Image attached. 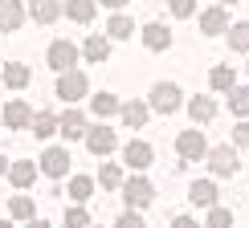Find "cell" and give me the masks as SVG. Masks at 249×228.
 <instances>
[{"instance_id": "cell-31", "label": "cell", "mask_w": 249, "mask_h": 228, "mask_svg": "<svg viewBox=\"0 0 249 228\" xmlns=\"http://www.w3.org/2000/svg\"><path fill=\"white\" fill-rule=\"evenodd\" d=\"M209 81H213V90H233V81H237V78H233V69H229V65H216Z\"/></svg>"}, {"instance_id": "cell-34", "label": "cell", "mask_w": 249, "mask_h": 228, "mask_svg": "<svg viewBox=\"0 0 249 228\" xmlns=\"http://www.w3.org/2000/svg\"><path fill=\"white\" fill-rule=\"evenodd\" d=\"M168 8H172V16H192L196 0H168Z\"/></svg>"}, {"instance_id": "cell-21", "label": "cell", "mask_w": 249, "mask_h": 228, "mask_svg": "<svg viewBox=\"0 0 249 228\" xmlns=\"http://www.w3.org/2000/svg\"><path fill=\"white\" fill-rule=\"evenodd\" d=\"M8 216H13V220H37V204L29 200V195H13V200H8Z\"/></svg>"}, {"instance_id": "cell-36", "label": "cell", "mask_w": 249, "mask_h": 228, "mask_svg": "<svg viewBox=\"0 0 249 228\" xmlns=\"http://www.w3.org/2000/svg\"><path fill=\"white\" fill-rule=\"evenodd\" d=\"M233 143L237 147H249V122H237L233 127Z\"/></svg>"}, {"instance_id": "cell-29", "label": "cell", "mask_w": 249, "mask_h": 228, "mask_svg": "<svg viewBox=\"0 0 249 228\" xmlns=\"http://www.w3.org/2000/svg\"><path fill=\"white\" fill-rule=\"evenodd\" d=\"M98 183L102 188H123V167L119 163H102L98 167Z\"/></svg>"}, {"instance_id": "cell-41", "label": "cell", "mask_w": 249, "mask_h": 228, "mask_svg": "<svg viewBox=\"0 0 249 228\" xmlns=\"http://www.w3.org/2000/svg\"><path fill=\"white\" fill-rule=\"evenodd\" d=\"M0 228H13V220H0Z\"/></svg>"}, {"instance_id": "cell-7", "label": "cell", "mask_w": 249, "mask_h": 228, "mask_svg": "<svg viewBox=\"0 0 249 228\" xmlns=\"http://www.w3.org/2000/svg\"><path fill=\"white\" fill-rule=\"evenodd\" d=\"M57 130L66 134V139H82V134L90 130V127H86V114H82V110H74V106H70V110H61V114H57Z\"/></svg>"}, {"instance_id": "cell-22", "label": "cell", "mask_w": 249, "mask_h": 228, "mask_svg": "<svg viewBox=\"0 0 249 228\" xmlns=\"http://www.w3.org/2000/svg\"><path fill=\"white\" fill-rule=\"evenodd\" d=\"M29 127H33V134L41 143L49 139V134H57V114H49V110H41V114H33V122H29Z\"/></svg>"}, {"instance_id": "cell-25", "label": "cell", "mask_w": 249, "mask_h": 228, "mask_svg": "<svg viewBox=\"0 0 249 228\" xmlns=\"http://www.w3.org/2000/svg\"><path fill=\"white\" fill-rule=\"evenodd\" d=\"M4 86L8 90H25L29 86V65H17V61H13V65H4Z\"/></svg>"}, {"instance_id": "cell-33", "label": "cell", "mask_w": 249, "mask_h": 228, "mask_svg": "<svg viewBox=\"0 0 249 228\" xmlns=\"http://www.w3.org/2000/svg\"><path fill=\"white\" fill-rule=\"evenodd\" d=\"M209 228H233V212L229 208H209Z\"/></svg>"}, {"instance_id": "cell-27", "label": "cell", "mask_w": 249, "mask_h": 228, "mask_svg": "<svg viewBox=\"0 0 249 228\" xmlns=\"http://www.w3.org/2000/svg\"><path fill=\"white\" fill-rule=\"evenodd\" d=\"M82 53H86V61H107V53H110V41H107V37H90L86 45H82Z\"/></svg>"}, {"instance_id": "cell-18", "label": "cell", "mask_w": 249, "mask_h": 228, "mask_svg": "<svg viewBox=\"0 0 249 228\" xmlns=\"http://www.w3.org/2000/svg\"><path fill=\"white\" fill-rule=\"evenodd\" d=\"M37 171H41V167H37L33 159H20V163H13V167H8V179H13L17 188H29V183L37 179Z\"/></svg>"}, {"instance_id": "cell-14", "label": "cell", "mask_w": 249, "mask_h": 228, "mask_svg": "<svg viewBox=\"0 0 249 228\" xmlns=\"http://www.w3.org/2000/svg\"><path fill=\"white\" fill-rule=\"evenodd\" d=\"M4 122H8L13 130H20V127H29V122H33V110H29L20 98H13V102L4 106Z\"/></svg>"}, {"instance_id": "cell-2", "label": "cell", "mask_w": 249, "mask_h": 228, "mask_svg": "<svg viewBox=\"0 0 249 228\" xmlns=\"http://www.w3.org/2000/svg\"><path fill=\"white\" fill-rule=\"evenodd\" d=\"M151 195H155V188H151L147 179H143V175H135V179H123V200H127V208H131V212L147 208Z\"/></svg>"}, {"instance_id": "cell-10", "label": "cell", "mask_w": 249, "mask_h": 228, "mask_svg": "<svg viewBox=\"0 0 249 228\" xmlns=\"http://www.w3.org/2000/svg\"><path fill=\"white\" fill-rule=\"evenodd\" d=\"M20 20H25V8H20V0H0V33H17Z\"/></svg>"}, {"instance_id": "cell-32", "label": "cell", "mask_w": 249, "mask_h": 228, "mask_svg": "<svg viewBox=\"0 0 249 228\" xmlns=\"http://www.w3.org/2000/svg\"><path fill=\"white\" fill-rule=\"evenodd\" d=\"M66 228H90V216H86L82 204H74V208L66 212Z\"/></svg>"}, {"instance_id": "cell-5", "label": "cell", "mask_w": 249, "mask_h": 228, "mask_svg": "<svg viewBox=\"0 0 249 228\" xmlns=\"http://www.w3.org/2000/svg\"><path fill=\"white\" fill-rule=\"evenodd\" d=\"M180 98H184V90L176 86V81H160V86L151 90V110H160V114H172L176 106H180Z\"/></svg>"}, {"instance_id": "cell-23", "label": "cell", "mask_w": 249, "mask_h": 228, "mask_svg": "<svg viewBox=\"0 0 249 228\" xmlns=\"http://www.w3.org/2000/svg\"><path fill=\"white\" fill-rule=\"evenodd\" d=\"M90 192H94V179H90V175H74V179H70V188H66V195H70L74 204H86Z\"/></svg>"}, {"instance_id": "cell-1", "label": "cell", "mask_w": 249, "mask_h": 228, "mask_svg": "<svg viewBox=\"0 0 249 228\" xmlns=\"http://www.w3.org/2000/svg\"><path fill=\"white\" fill-rule=\"evenodd\" d=\"M45 65L57 69V74H70V69L78 65V45H74V41H53L49 53H45Z\"/></svg>"}, {"instance_id": "cell-39", "label": "cell", "mask_w": 249, "mask_h": 228, "mask_svg": "<svg viewBox=\"0 0 249 228\" xmlns=\"http://www.w3.org/2000/svg\"><path fill=\"white\" fill-rule=\"evenodd\" d=\"M25 228H49V224H45V220H29Z\"/></svg>"}, {"instance_id": "cell-35", "label": "cell", "mask_w": 249, "mask_h": 228, "mask_svg": "<svg viewBox=\"0 0 249 228\" xmlns=\"http://www.w3.org/2000/svg\"><path fill=\"white\" fill-rule=\"evenodd\" d=\"M115 228H143V216L127 208V212H123V216H119V220H115Z\"/></svg>"}, {"instance_id": "cell-19", "label": "cell", "mask_w": 249, "mask_h": 228, "mask_svg": "<svg viewBox=\"0 0 249 228\" xmlns=\"http://www.w3.org/2000/svg\"><path fill=\"white\" fill-rule=\"evenodd\" d=\"M29 13H33L37 25H53V20L61 16V4H57V0H33V8H29Z\"/></svg>"}, {"instance_id": "cell-3", "label": "cell", "mask_w": 249, "mask_h": 228, "mask_svg": "<svg viewBox=\"0 0 249 228\" xmlns=\"http://www.w3.org/2000/svg\"><path fill=\"white\" fill-rule=\"evenodd\" d=\"M90 94V81L82 69H70V74H61L57 78V98L61 102H78V98H86Z\"/></svg>"}, {"instance_id": "cell-4", "label": "cell", "mask_w": 249, "mask_h": 228, "mask_svg": "<svg viewBox=\"0 0 249 228\" xmlns=\"http://www.w3.org/2000/svg\"><path fill=\"white\" fill-rule=\"evenodd\" d=\"M176 151H180L184 163H196V159H204V155H209V143H204L200 130H184L180 139H176Z\"/></svg>"}, {"instance_id": "cell-13", "label": "cell", "mask_w": 249, "mask_h": 228, "mask_svg": "<svg viewBox=\"0 0 249 228\" xmlns=\"http://www.w3.org/2000/svg\"><path fill=\"white\" fill-rule=\"evenodd\" d=\"M225 29H229V16H225L221 4H216V8H204V13H200V33L216 37V33H225Z\"/></svg>"}, {"instance_id": "cell-28", "label": "cell", "mask_w": 249, "mask_h": 228, "mask_svg": "<svg viewBox=\"0 0 249 228\" xmlns=\"http://www.w3.org/2000/svg\"><path fill=\"white\" fill-rule=\"evenodd\" d=\"M229 49H237V53H249V20H241V25L229 29Z\"/></svg>"}, {"instance_id": "cell-9", "label": "cell", "mask_w": 249, "mask_h": 228, "mask_svg": "<svg viewBox=\"0 0 249 228\" xmlns=\"http://www.w3.org/2000/svg\"><path fill=\"white\" fill-rule=\"evenodd\" d=\"M209 167H213V175H233L237 171V151L233 147H213L209 151Z\"/></svg>"}, {"instance_id": "cell-37", "label": "cell", "mask_w": 249, "mask_h": 228, "mask_svg": "<svg viewBox=\"0 0 249 228\" xmlns=\"http://www.w3.org/2000/svg\"><path fill=\"white\" fill-rule=\"evenodd\" d=\"M172 228H200V224H196L192 216H176V220H172Z\"/></svg>"}, {"instance_id": "cell-6", "label": "cell", "mask_w": 249, "mask_h": 228, "mask_svg": "<svg viewBox=\"0 0 249 228\" xmlns=\"http://www.w3.org/2000/svg\"><path fill=\"white\" fill-rule=\"evenodd\" d=\"M86 147L94 151V155H110V151L119 147V134L110 130V127H90L86 130Z\"/></svg>"}, {"instance_id": "cell-42", "label": "cell", "mask_w": 249, "mask_h": 228, "mask_svg": "<svg viewBox=\"0 0 249 228\" xmlns=\"http://www.w3.org/2000/svg\"><path fill=\"white\" fill-rule=\"evenodd\" d=\"M221 4H233V0H221Z\"/></svg>"}, {"instance_id": "cell-15", "label": "cell", "mask_w": 249, "mask_h": 228, "mask_svg": "<svg viewBox=\"0 0 249 228\" xmlns=\"http://www.w3.org/2000/svg\"><path fill=\"white\" fill-rule=\"evenodd\" d=\"M61 13L70 20H78V25H90V20H94V0H66Z\"/></svg>"}, {"instance_id": "cell-30", "label": "cell", "mask_w": 249, "mask_h": 228, "mask_svg": "<svg viewBox=\"0 0 249 228\" xmlns=\"http://www.w3.org/2000/svg\"><path fill=\"white\" fill-rule=\"evenodd\" d=\"M229 110L237 114V118H245V114H249V86H241V90H233V94H229Z\"/></svg>"}, {"instance_id": "cell-11", "label": "cell", "mask_w": 249, "mask_h": 228, "mask_svg": "<svg viewBox=\"0 0 249 228\" xmlns=\"http://www.w3.org/2000/svg\"><path fill=\"white\" fill-rule=\"evenodd\" d=\"M188 200L196 204V208H216V183L213 179H196L188 188Z\"/></svg>"}, {"instance_id": "cell-40", "label": "cell", "mask_w": 249, "mask_h": 228, "mask_svg": "<svg viewBox=\"0 0 249 228\" xmlns=\"http://www.w3.org/2000/svg\"><path fill=\"white\" fill-rule=\"evenodd\" d=\"M0 175H8V159H4V155H0Z\"/></svg>"}, {"instance_id": "cell-24", "label": "cell", "mask_w": 249, "mask_h": 228, "mask_svg": "<svg viewBox=\"0 0 249 228\" xmlns=\"http://www.w3.org/2000/svg\"><path fill=\"white\" fill-rule=\"evenodd\" d=\"M90 106H94V114L98 118H107V114H115V110H123V102L110 94V90H102V94H94V102H90Z\"/></svg>"}, {"instance_id": "cell-17", "label": "cell", "mask_w": 249, "mask_h": 228, "mask_svg": "<svg viewBox=\"0 0 249 228\" xmlns=\"http://www.w3.org/2000/svg\"><path fill=\"white\" fill-rule=\"evenodd\" d=\"M143 45H147V49H155V53H163V49L172 45L168 25H147V29H143Z\"/></svg>"}, {"instance_id": "cell-8", "label": "cell", "mask_w": 249, "mask_h": 228, "mask_svg": "<svg viewBox=\"0 0 249 228\" xmlns=\"http://www.w3.org/2000/svg\"><path fill=\"white\" fill-rule=\"evenodd\" d=\"M123 159H127V167H135V171H147V167H151V159H155V151H151L143 139H135V143H127Z\"/></svg>"}, {"instance_id": "cell-38", "label": "cell", "mask_w": 249, "mask_h": 228, "mask_svg": "<svg viewBox=\"0 0 249 228\" xmlns=\"http://www.w3.org/2000/svg\"><path fill=\"white\" fill-rule=\"evenodd\" d=\"M98 4H107V8H123L127 0H98Z\"/></svg>"}, {"instance_id": "cell-20", "label": "cell", "mask_w": 249, "mask_h": 228, "mask_svg": "<svg viewBox=\"0 0 249 228\" xmlns=\"http://www.w3.org/2000/svg\"><path fill=\"white\" fill-rule=\"evenodd\" d=\"M188 114H192L196 122H213V118H216V102H213L209 94H200V98L188 102Z\"/></svg>"}, {"instance_id": "cell-16", "label": "cell", "mask_w": 249, "mask_h": 228, "mask_svg": "<svg viewBox=\"0 0 249 228\" xmlns=\"http://www.w3.org/2000/svg\"><path fill=\"white\" fill-rule=\"evenodd\" d=\"M147 118H151V106H147V102H127V106H123V122H127L131 130L147 127Z\"/></svg>"}, {"instance_id": "cell-26", "label": "cell", "mask_w": 249, "mask_h": 228, "mask_svg": "<svg viewBox=\"0 0 249 228\" xmlns=\"http://www.w3.org/2000/svg\"><path fill=\"white\" fill-rule=\"evenodd\" d=\"M107 33L115 37V41H127V37L135 33V20L123 16V13H115V16H110V25H107Z\"/></svg>"}, {"instance_id": "cell-12", "label": "cell", "mask_w": 249, "mask_h": 228, "mask_svg": "<svg viewBox=\"0 0 249 228\" xmlns=\"http://www.w3.org/2000/svg\"><path fill=\"white\" fill-rule=\"evenodd\" d=\"M41 171L53 175V179H61V175L70 171V155L61 151V147H49V151H45V159H41Z\"/></svg>"}]
</instances>
